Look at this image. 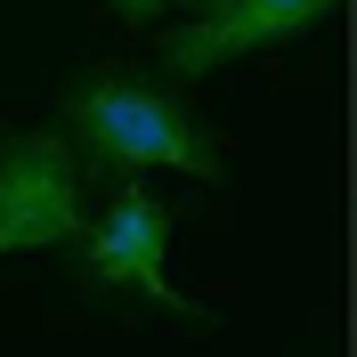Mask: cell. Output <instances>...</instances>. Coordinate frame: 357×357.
Listing matches in <instances>:
<instances>
[{"label": "cell", "mask_w": 357, "mask_h": 357, "mask_svg": "<svg viewBox=\"0 0 357 357\" xmlns=\"http://www.w3.org/2000/svg\"><path fill=\"white\" fill-rule=\"evenodd\" d=\"M66 122L82 138V155L114 162V171H187L220 178V146L171 89L138 82V73H89L66 98Z\"/></svg>", "instance_id": "6da1fadb"}, {"label": "cell", "mask_w": 357, "mask_h": 357, "mask_svg": "<svg viewBox=\"0 0 357 357\" xmlns=\"http://www.w3.org/2000/svg\"><path fill=\"white\" fill-rule=\"evenodd\" d=\"M82 236V162L57 130L0 138V260Z\"/></svg>", "instance_id": "7a4b0ae2"}, {"label": "cell", "mask_w": 357, "mask_h": 357, "mask_svg": "<svg viewBox=\"0 0 357 357\" xmlns=\"http://www.w3.org/2000/svg\"><path fill=\"white\" fill-rule=\"evenodd\" d=\"M82 284L138 292L146 309H178V292H171V211L146 187H130L98 227H82Z\"/></svg>", "instance_id": "3957f363"}, {"label": "cell", "mask_w": 357, "mask_h": 357, "mask_svg": "<svg viewBox=\"0 0 357 357\" xmlns=\"http://www.w3.org/2000/svg\"><path fill=\"white\" fill-rule=\"evenodd\" d=\"M333 0H227V8H203L195 24L171 33V73H220L236 57H260V49L301 41Z\"/></svg>", "instance_id": "277c9868"}, {"label": "cell", "mask_w": 357, "mask_h": 357, "mask_svg": "<svg viewBox=\"0 0 357 357\" xmlns=\"http://www.w3.org/2000/svg\"><path fill=\"white\" fill-rule=\"evenodd\" d=\"M106 8H114L122 24H155V17H162V0H106Z\"/></svg>", "instance_id": "5b68a950"}, {"label": "cell", "mask_w": 357, "mask_h": 357, "mask_svg": "<svg viewBox=\"0 0 357 357\" xmlns=\"http://www.w3.org/2000/svg\"><path fill=\"white\" fill-rule=\"evenodd\" d=\"M195 8H227V0H195Z\"/></svg>", "instance_id": "8992f818"}]
</instances>
